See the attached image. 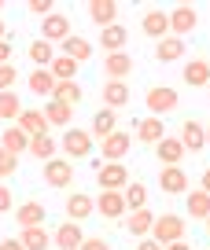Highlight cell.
<instances>
[{
	"label": "cell",
	"mask_w": 210,
	"mask_h": 250,
	"mask_svg": "<svg viewBox=\"0 0 210 250\" xmlns=\"http://www.w3.org/2000/svg\"><path fill=\"white\" fill-rule=\"evenodd\" d=\"M144 107L151 110V118H163V114H173V110L181 107V96H177V88H170V85H151L148 92H144Z\"/></svg>",
	"instance_id": "cell-1"
},
{
	"label": "cell",
	"mask_w": 210,
	"mask_h": 250,
	"mask_svg": "<svg viewBox=\"0 0 210 250\" xmlns=\"http://www.w3.org/2000/svg\"><path fill=\"white\" fill-rule=\"evenodd\" d=\"M185 232H188V225H185L181 213H163V217H155V225H151V239L163 243V247L185 239Z\"/></svg>",
	"instance_id": "cell-2"
},
{
	"label": "cell",
	"mask_w": 210,
	"mask_h": 250,
	"mask_svg": "<svg viewBox=\"0 0 210 250\" xmlns=\"http://www.w3.org/2000/svg\"><path fill=\"white\" fill-rule=\"evenodd\" d=\"M96 184H100V191H122L129 184V169L122 162H100L96 166Z\"/></svg>",
	"instance_id": "cell-3"
},
{
	"label": "cell",
	"mask_w": 210,
	"mask_h": 250,
	"mask_svg": "<svg viewBox=\"0 0 210 250\" xmlns=\"http://www.w3.org/2000/svg\"><path fill=\"white\" fill-rule=\"evenodd\" d=\"M41 180H45L48 188H70L74 184V162H70V158H52V162H45Z\"/></svg>",
	"instance_id": "cell-4"
},
{
	"label": "cell",
	"mask_w": 210,
	"mask_h": 250,
	"mask_svg": "<svg viewBox=\"0 0 210 250\" xmlns=\"http://www.w3.org/2000/svg\"><path fill=\"white\" fill-rule=\"evenodd\" d=\"M96 147L93 133L89 129H70V133H63V155L67 158H89Z\"/></svg>",
	"instance_id": "cell-5"
},
{
	"label": "cell",
	"mask_w": 210,
	"mask_h": 250,
	"mask_svg": "<svg viewBox=\"0 0 210 250\" xmlns=\"http://www.w3.org/2000/svg\"><path fill=\"white\" fill-rule=\"evenodd\" d=\"M129 147H133V136L115 129L111 136H103V140H100V158H103V162H122V158L129 155Z\"/></svg>",
	"instance_id": "cell-6"
},
{
	"label": "cell",
	"mask_w": 210,
	"mask_h": 250,
	"mask_svg": "<svg viewBox=\"0 0 210 250\" xmlns=\"http://www.w3.org/2000/svg\"><path fill=\"white\" fill-rule=\"evenodd\" d=\"M140 33L151 37V41H163L166 33H170V11L148 8V11H144V19H140Z\"/></svg>",
	"instance_id": "cell-7"
},
{
	"label": "cell",
	"mask_w": 210,
	"mask_h": 250,
	"mask_svg": "<svg viewBox=\"0 0 210 250\" xmlns=\"http://www.w3.org/2000/svg\"><path fill=\"white\" fill-rule=\"evenodd\" d=\"M195 26H199V11H195L192 4H177V8L170 11V33H173V37L195 33Z\"/></svg>",
	"instance_id": "cell-8"
},
{
	"label": "cell",
	"mask_w": 210,
	"mask_h": 250,
	"mask_svg": "<svg viewBox=\"0 0 210 250\" xmlns=\"http://www.w3.org/2000/svg\"><path fill=\"white\" fill-rule=\"evenodd\" d=\"M181 147L185 151H195V155H199L203 147H207V125L203 122H195V118H185V122H181Z\"/></svg>",
	"instance_id": "cell-9"
},
{
	"label": "cell",
	"mask_w": 210,
	"mask_h": 250,
	"mask_svg": "<svg viewBox=\"0 0 210 250\" xmlns=\"http://www.w3.org/2000/svg\"><path fill=\"white\" fill-rule=\"evenodd\" d=\"M159 188H163V195H188V173L181 166H163L159 169Z\"/></svg>",
	"instance_id": "cell-10"
},
{
	"label": "cell",
	"mask_w": 210,
	"mask_h": 250,
	"mask_svg": "<svg viewBox=\"0 0 210 250\" xmlns=\"http://www.w3.org/2000/svg\"><path fill=\"white\" fill-rule=\"evenodd\" d=\"M96 213H100L103 221H122L125 213V195L122 191H100V199H96Z\"/></svg>",
	"instance_id": "cell-11"
},
{
	"label": "cell",
	"mask_w": 210,
	"mask_h": 250,
	"mask_svg": "<svg viewBox=\"0 0 210 250\" xmlns=\"http://www.w3.org/2000/svg\"><path fill=\"white\" fill-rule=\"evenodd\" d=\"M52 243H55V250H78L81 243H85V232H81L78 221H63L52 232Z\"/></svg>",
	"instance_id": "cell-12"
},
{
	"label": "cell",
	"mask_w": 210,
	"mask_h": 250,
	"mask_svg": "<svg viewBox=\"0 0 210 250\" xmlns=\"http://www.w3.org/2000/svg\"><path fill=\"white\" fill-rule=\"evenodd\" d=\"M181 81H185L188 88H203L210 81V59L207 55H199V59H188L185 70H181Z\"/></svg>",
	"instance_id": "cell-13"
},
{
	"label": "cell",
	"mask_w": 210,
	"mask_h": 250,
	"mask_svg": "<svg viewBox=\"0 0 210 250\" xmlns=\"http://www.w3.org/2000/svg\"><path fill=\"white\" fill-rule=\"evenodd\" d=\"M70 37V15H48L41 19V41H48V44H55V41H67Z\"/></svg>",
	"instance_id": "cell-14"
},
{
	"label": "cell",
	"mask_w": 210,
	"mask_h": 250,
	"mask_svg": "<svg viewBox=\"0 0 210 250\" xmlns=\"http://www.w3.org/2000/svg\"><path fill=\"white\" fill-rule=\"evenodd\" d=\"M96 213V199L93 195H85V191H70L67 195V217L70 221H85V217H93Z\"/></svg>",
	"instance_id": "cell-15"
},
{
	"label": "cell",
	"mask_w": 210,
	"mask_h": 250,
	"mask_svg": "<svg viewBox=\"0 0 210 250\" xmlns=\"http://www.w3.org/2000/svg\"><path fill=\"white\" fill-rule=\"evenodd\" d=\"M15 221H19V228H41L48 221V210L37 203V199H30V203H19Z\"/></svg>",
	"instance_id": "cell-16"
},
{
	"label": "cell",
	"mask_w": 210,
	"mask_h": 250,
	"mask_svg": "<svg viewBox=\"0 0 210 250\" xmlns=\"http://www.w3.org/2000/svg\"><path fill=\"white\" fill-rule=\"evenodd\" d=\"M125 232L129 235H137V239H144V235H151V225H155V213L148 210V206H144V210H129L125 213Z\"/></svg>",
	"instance_id": "cell-17"
},
{
	"label": "cell",
	"mask_w": 210,
	"mask_h": 250,
	"mask_svg": "<svg viewBox=\"0 0 210 250\" xmlns=\"http://www.w3.org/2000/svg\"><path fill=\"white\" fill-rule=\"evenodd\" d=\"M55 74L48 70V66H37V70H30V78H26V88H30L33 96H48L52 100V92H55Z\"/></svg>",
	"instance_id": "cell-18"
},
{
	"label": "cell",
	"mask_w": 210,
	"mask_h": 250,
	"mask_svg": "<svg viewBox=\"0 0 210 250\" xmlns=\"http://www.w3.org/2000/svg\"><path fill=\"white\" fill-rule=\"evenodd\" d=\"M125 44H129V30H125L122 22H115V26H107V30H100V48H103L107 55L125 52Z\"/></svg>",
	"instance_id": "cell-19"
},
{
	"label": "cell",
	"mask_w": 210,
	"mask_h": 250,
	"mask_svg": "<svg viewBox=\"0 0 210 250\" xmlns=\"http://www.w3.org/2000/svg\"><path fill=\"white\" fill-rule=\"evenodd\" d=\"M103 74H107V81H125L133 74V55H125V52L107 55L103 59Z\"/></svg>",
	"instance_id": "cell-20"
},
{
	"label": "cell",
	"mask_w": 210,
	"mask_h": 250,
	"mask_svg": "<svg viewBox=\"0 0 210 250\" xmlns=\"http://www.w3.org/2000/svg\"><path fill=\"white\" fill-rule=\"evenodd\" d=\"M185 155H188V151L181 147L177 136H163V140L155 144V158H159V162H166V166H181V162H185Z\"/></svg>",
	"instance_id": "cell-21"
},
{
	"label": "cell",
	"mask_w": 210,
	"mask_h": 250,
	"mask_svg": "<svg viewBox=\"0 0 210 250\" xmlns=\"http://www.w3.org/2000/svg\"><path fill=\"white\" fill-rule=\"evenodd\" d=\"M185 37H173V33H166L163 41L155 44V59L159 62H177V59H185Z\"/></svg>",
	"instance_id": "cell-22"
},
{
	"label": "cell",
	"mask_w": 210,
	"mask_h": 250,
	"mask_svg": "<svg viewBox=\"0 0 210 250\" xmlns=\"http://www.w3.org/2000/svg\"><path fill=\"white\" fill-rule=\"evenodd\" d=\"M163 136H166V122H163V118L148 114V118H140V122H137V140L140 144H151V147H155Z\"/></svg>",
	"instance_id": "cell-23"
},
{
	"label": "cell",
	"mask_w": 210,
	"mask_h": 250,
	"mask_svg": "<svg viewBox=\"0 0 210 250\" xmlns=\"http://www.w3.org/2000/svg\"><path fill=\"white\" fill-rule=\"evenodd\" d=\"M89 19H93L100 30H107V26L118 22V4L115 0H93V4H89Z\"/></svg>",
	"instance_id": "cell-24"
},
{
	"label": "cell",
	"mask_w": 210,
	"mask_h": 250,
	"mask_svg": "<svg viewBox=\"0 0 210 250\" xmlns=\"http://www.w3.org/2000/svg\"><path fill=\"white\" fill-rule=\"evenodd\" d=\"M15 125L30 136V140H33V136H48V118H45V110H23Z\"/></svg>",
	"instance_id": "cell-25"
},
{
	"label": "cell",
	"mask_w": 210,
	"mask_h": 250,
	"mask_svg": "<svg viewBox=\"0 0 210 250\" xmlns=\"http://www.w3.org/2000/svg\"><path fill=\"white\" fill-rule=\"evenodd\" d=\"M100 100L107 103V110L125 107V103H129V85H125V81H103V88H100Z\"/></svg>",
	"instance_id": "cell-26"
},
{
	"label": "cell",
	"mask_w": 210,
	"mask_h": 250,
	"mask_svg": "<svg viewBox=\"0 0 210 250\" xmlns=\"http://www.w3.org/2000/svg\"><path fill=\"white\" fill-rule=\"evenodd\" d=\"M0 147L11 151V155L19 158V155H26V151H30V136H26L19 125H11V129H4V133H0Z\"/></svg>",
	"instance_id": "cell-27"
},
{
	"label": "cell",
	"mask_w": 210,
	"mask_h": 250,
	"mask_svg": "<svg viewBox=\"0 0 210 250\" xmlns=\"http://www.w3.org/2000/svg\"><path fill=\"white\" fill-rule=\"evenodd\" d=\"M185 210H188V217H195V221H207L210 217V195L207 191H188L185 195Z\"/></svg>",
	"instance_id": "cell-28"
},
{
	"label": "cell",
	"mask_w": 210,
	"mask_h": 250,
	"mask_svg": "<svg viewBox=\"0 0 210 250\" xmlns=\"http://www.w3.org/2000/svg\"><path fill=\"white\" fill-rule=\"evenodd\" d=\"M63 55H70V59H74V62L81 66V62H89V59H93V44H89L85 37H74V33H70V37L63 41Z\"/></svg>",
	"instance_id": "cell-29"
},
{
	"label": "cell",
	"mask_w": 210,
	"mask_h": 250,
	"mask_svg": "<svg viewBox=\"0 0 210 250\" xmlns=\"http://www.w3.org/2000/svg\"><path fill=\"white\" fill-rule=\"evenodd\" d=\"M45 118H48V125H59V129H70V122H74V107H67V103H55V100H48V103H45Z\"/></svg>",
	"instance_id": "cell-30"
},
{
	"label": "cell",
	"mask_w": 210,
	"mask_h": 250,
	"mask_svg": "<svg viewBox=\"0 0 210 250\" xmlns=\"http://www.w3.org/2000/svg\"><path fill=\"white\" fill-rule=\"evenodd\" d=\"M52 100H55V103H67V107H74V103L85 100V88H81L78 81H59V85H55V92H52Z\"/></svg>",
	"instance_id": "cell-31"
},
{
	"label": "cell",
	"mask_w": 210,
	"mask_h": 250,
	"mask_svg": "<svg viewBox=\"0 0 210 250\" xmlns=\"http://www.w3.org/2000/svg\"><path fill=\"white\" fill-rule=\"evenodd\" d=\"M115 129H118V114H115V110L103 107V110H96V114H93V129H89L93 136H100V140H103V136H111Z\"/></svg>",
	"instance_id": "cell-32"
},
{
	"label": "cell",
	"mask_w": 210,
	"mask_h": 250,
	"mask_svg": "<svg viewBox=\"0 0 210 250\" xmlns=\"http://www.w3.org/2000/svg\"><path fill=\"white\" fill-rule=\"evenodd\" d=\"M122 195H125V210H144V206H148V188L140 184V180L137 184L129 180V184L122 188Z\"/></svg>",
	"instance_id": "cell-33"
},
{
	"label": "cell",
	"mask_w": 210,
	"mask_h": 250,
	"mask_svg": "<svg viewBox=\"0 0 210 250\" xmlns=\"http://www.w3.org/2000/svg\"><path fill=\"white\" fill-rule=\"evenodd\" d=\"M48 70L55 74V81H74V78H78V62L70 59V55H55Z\"/></svg>",
	"instance_id": "cell-34"
},
{
	"label": "cell",
	"mask_w": 210,
	"mask_h": 250,
	"mask_svg": "<svg viewBox=\"0 0 210 250\" xmlns=\"http://www.w3.org/2000/svg\"><path fill=\"white\" fill-rule=\"evenodd\" d=\"M26 55H30V59L37 62V66H52V59H55V48L48 44V41H41V37H37L30 48H26Z\"/></svg>",
	"instance_id": "cell-35"
},
{
	"label": "cell",
	"mask_w": 210,
	"mask_h": 250,
	"mask_svg": "<svg viewBox=\"0 0 210 250\" xmlns=\"http://www.w3.org/2000/svg\"><path fill=\"white\" fill-rule=\"evenodd\" d=\"M19 114H23V103H19L15 88H11V92H0V118H4V122H19Z\"/></svg>",
	"instance_id": "cell-36"
},
{
	"label": "cell",
	"mask_w": 210,
	"mask_h": 250,
	"mask_svg": "<svg viewBox=\"0 0 210 250\" xmlns=\"http://www.w3.org/2000/svg\"><path fill=\"white\" fill-rule=\"evenodd\" d=\"M19 243H23L26 250H48V232H45V225H41V228H23Z\"/></svg>",
	"instance_id": "cell-37"
},
{
	"label": "cell",
	"mask_w": 210,
	"mask_h": 250,
	"mask_svg": "<svg viewBox=\"0 0 210 250\" xmlns=\"http://www.w3.org/2000/svg\"><path fill=\"white\" fill-rule=\"evenodd\" d=\"M30 155L41 158V162H52V158H55V140H52V136H33V140H30Z\"/></svg>",
	"instance_id": "cell-38"
},
{
	"label": "cell",
	"mask_w": 210,
	"mask_h": 250,
	"mask_svg": "<svg viewBox=\"0 0 210 250\" xmlns=\"http://www.w3.org/2000/svg\"><path fill=\"white\" fill-rule=\"evenodd\" d=\"M15 173H19V158L11 155V151H4V147H0V180L15 177Z\"/></svg>",
	"instance_id": "cell-39"
},
{
	"label": "cell",
	"mask_w": 210,
	"mask_h": 250,
	"mask_svg": "<svg viewBox=\"0 0 210 250\" xmlns=\"http://www.w3.org/2000/svg\"><path fill=\"white\" fill-rule=\"evenodd\" d=\"M15 81H19V70L15 66H0V92H11V88H15Z\"/></svg>",
	"instance_id": "cell-40"
},
{
	"label": "cell",
	"mask_w": 210,
	"mask_h": 250,
	"mask_svg": "<svg viewBox=\"0 0 210 250\" xmlns=\"http://www.w3.org/2000/svg\"><path fill=\"white\" fill-rule=\"evenodd\" d=\"M11 206H15V195H11V188L0 180V213H11Z\"/></svg>",
	"instance_id": "cell-41"
},
{
	"label": "cell",
	"mask_w": 210,
	"mask_h": 250,
	"mask_svg": "<svg viewBox=\"0 0 210 250\" xmlns=\"http://www.w3.org/2000/svg\"><path fill=\"white\" fill-rule=\"evenodd\" d=\"M78 250H115L107 239H100V235H85V243H81Z\"/></svg>",
	"instance_id": "cell-42"
},
{
	"label": "cell",
	"mask_w": 210,
	"mask_h": 250,
	"mask_svg": "<svg viewBox=\"0 0 210 250\" xmlns=\"http://www.w3.org/2000/svg\"><path fill=\"white\" fill-rule=\"evenodd\" d=\"M26 8H30L33 11V15H52V11H55V4H52V0H30V4H26Z\"/></svg>",
	"instance_id": "cell-43"
},
{
	"label": "cell",
	"mask_w": 210,
	"mask_h": 250,
	"mask_svg": "<svg viewBox=\"0 0 210 250\" xmlns=\"http://www.w3.org/2000/svg\"><path fill=\"white\" fill-rule=\"evenodd\" d=\"M11 48H15V44H11V37L0 41V66H8V62H11Z\"/></svg>",
	"instance_id": "cell-44"
},
{
	"label": "cell",
	"mask_w": 210,
	"mask_h": 250,
	"mask_svg": "<svg viewBox=\"0 0 210 250\" xmlns=\"http://www.w3.org/2000/svg\"><path fill=\"white\" fill-rule=\"evenodd\" d=\"M137 250H166V247H163V243H155L151 235H144V239L137 243Z\"/></svg>",
	"instance_id": "cell-45"
},
{
	"label": "cell",
	"mask_w": 210,
	"mask_h": 250,
	"mask_svg": "<svg viewBox=\"0 0 210 250\" xmlns=\"http://www.w3.org/2000/svg\"><path fill=\"white\" fill-rule=\"evenodd\" d=\"M0 250H26L19 239H0Z\"/></svg>",
	"instance_id": "cell-46"
},
{
	"label": "cell",
	"mask_w": 210,
	"mask_h": 250,
	"mask_svg": "<svg viewBox=\"0 0 210 250\" xmlns=\"http://www.w3.org/2000/svg\"><path fill=\"white\" fill-rule=\"evenodd\" d=\"M166 250H195L188 239H177V243H166Z\"/></svg>",
	"instance_id": "cell-47"
},
{
	"label": "cell",
	"mask_w": 210,
	"mask_h": 250,
	"mask_svg": "<svg viewBox=\"0 0 210 250\" xmlns=\"http://www.w3.org/2000/svg\"><path fill=\"white\" fill-rule=\"evenodd\" d=\"M199 188H203V191H207V195H210V166H207V169H203V177H199Z\"/></svg>",
	"instance_id": "cell-48"
},
{
	"label": "cell",
	"mask_w": 210,
	"mask_h": 250,
	"mask_svg": "<svg viewBox=\"0 0 210 250\" xmlns=\"http://www.w3.org/2000/svg\"><path fill=\"white\" fill-rule=\"evenodd\" d=\"M0 41H8V26H4V19H0Z\"/></svg>",
	"instance_id": "cell-49"
},
{
	"label": "cell",
	"mask_w": 210,
	"mask_h": 250,
	"mask_svg": "<svg viewBox=\"0 0 210 250\" xmlns=\"http://www.w3.org/2000/svg\"><path fill=\"white\" fill-rule=\"evenodd\" d=\"M207 147H210V125H207Z\"/></svg>",
	"instance_id": "cell-50"
},
{
	"label": "cell",
	"mask_w": 210,
	"mask_h": 250,
	"mask_svg": "<svg viewBox=\"0 0 210 250\" xmlns=\"http://www.w3.org/2000/svg\"><path fill=\"white\" fill-rule=\"evenodd\" d=\"M207 235H210V217H207Z\"/></svg>",
	"instance_id": "cell-51"
},
{
	"label": "cell",
	"mask_w": 210,
	"mask_h": 250,
	"mask_svg": "<svg viewBox=\"0 0 210 250\" xmlns=\"http://www.w3.org/2000/svg\"><path fill=\"white\" fill-rule=\"evenodd\" d=\"M0 11H4V0H0Z\"/></svg>",
	"instance_id": "cell-52"
},
{
	"label": "cell",
	"mask_w": 210,
	"mask_h": 250,
	"mask_svg": "<svg viewBox=\"0 0 210 250\" xmlns=\"http://www.w3.org/2000/svg\"><path fill=\"white\" fill-rule=\"evenodd\" d=\"M207 103H210V100H207Z\"/></svg>",
	"instance_id": "cell-53"
}]
</instances>
